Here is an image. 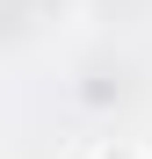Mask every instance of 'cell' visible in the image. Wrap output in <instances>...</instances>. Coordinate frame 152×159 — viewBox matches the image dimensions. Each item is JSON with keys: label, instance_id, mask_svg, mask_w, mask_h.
Listing matches in <instances>:
<instances>
[{"label": "cell", "instance_id": "cell-1", "mask_svg": "<svg viewBox=\"0 0 152 159\" xmlns=\"http://www.w3.org/2000/svg\"><path fill=\"white\" fill-rule=\"evenodd\" d=\"M87 159H152V145H138V138H101Z\"/></svg>", "mask_w": 152, "mask_h": 159}]
</instances>
